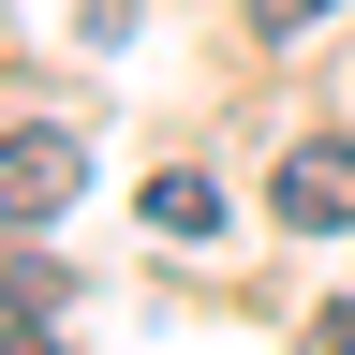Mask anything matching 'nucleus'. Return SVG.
<instances>
[{
    "mask_svg": "<svg viewBox=\"0 0 355 355\" xmlns=\"http://www.w3.org/2000/svg\"><path fill=\"white\" fill-rule=\"evenodd\" d=\"M148 237H178V252H193V237H222V193H207L193 163H163V178H148Z\"/></svg>",
    "mask_w": 355,
    "mask_h": 355,
    "instance_id": "3",
    "label": "nucleus"
},
{
    "mask_svg": "<svg viewBox=\"0 0 355 355\" xmlns=\"http://www.w3.org/2000/svg\"><path fill=\"white\" fill-rule=\"evenodd\" d=\"M311 340H326V355H355V296H340V311H311Z\"/></svg>",
    "mask_w": 355,
    "mask_h": 355,
    "instance_id": "5",
    "label": "nucleus"
},
{
    "mask_svg": "<svg viewBox=\"0 0 355 355\" xmlns=\"http://www.w3.org/2000/svg\"><path fill=\"white\" fill-rule=\"evenodd\" d=\"M326 15H340V0H252V30H282V44H296V30H326Z\"/></svg>",
    "mask_w": 355,
    "mask_h": 355,
    "instance_id": "4",
    "label": "nucleus"
},
{
    "mask_svg": "<svg viewBox=\"0 0 355 355\" xmlns=\"http://www.w3.org/2000/svg\"><path fill=\"white\" fill-rule=\"evenodd\" d=\"M266 207H282L296 237H355V148H340V133H311V148H282V178H266Z\"/></svg>",
    "mask_w": 355,
    "mask_h": 355,
    "instance_id": "1",
    "label": "nucleus"
},
{
    "mask_svg": "<svg viewBox=\"0 0 355 355\" xmlns=\"http://www.w3.org/2000/svg\"><path fill=\"white\" fill-rule=\"evenodd\" d=\"M74 178H89V148H74V133L15 119V148H0V193H15V222H60V207H74Z\"/></svg>",
    "mask_w": 355,
    "mask_h": 355,
    "instance_id": "2",
    "label": "nucleus"
}]
</instances>
